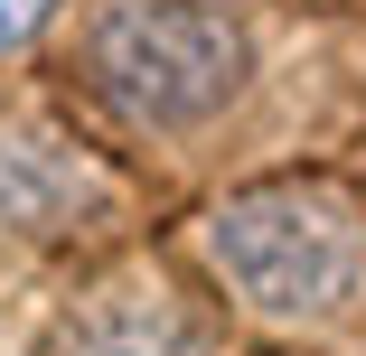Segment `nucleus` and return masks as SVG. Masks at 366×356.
<instances>
[{
    "label": "nucleus",
    "instance_id": "nucleus-1",
    "mask_svg": "<svg viewBox=\"0 0 366 356\" xmlns=\"http://www.w3.org/2000/svg\"><path fill=\"white\" fill-rule=\"evenodd\" d=\"M207 253L235 291L272 319H320L366 281V235L338 216L329 197L272 188V197H235L207 225Z\"/></svg>",
    "mask_w": 366,
    "mask_h": 356
},
{
    "label": "nucleus",
    "instance_id": "nucleus-2",
    "mask_svg": "<svg viewBox=\"0 0 366 356\" xmlns=\"http://www.w3.org/2000/svg\"><path fill=\"white\" fill-rule=\"evenodd\" d=\"M94 56H104L113 94L132 113H151V122H197L244 76L235 29L216 10H188V0H122L104 19V38H94Z\"/></svg>",
    "mask_w": 366,
    "mask_h": 356
},
{
    "label": "nucleus",
    "instance_id": "nucleus-3",
    "mask_svg": "<svg viewBox=\"0 0 366 356\" xmlns=\"http://www.w3.org/2000/svg\"><path fill=\"white\" fill-rule=\"evenodd\" d=\"M38 19H47V0H0V56H10V47H19Z\"/></svg>",
    "mask_w": 366,
    "mask_h": 356
}]
</instances>
